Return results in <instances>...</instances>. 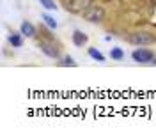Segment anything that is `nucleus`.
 I'll return each mask as SVG.
<instances>
[{
    "instance_id": "f257e3e1",
    "label": "nucleus",
    "mask_w": 156,
    "mask_h": 138,
    "mask_svg": "<svg viewBox=\"0 0 156 138\" xmlns=\"http://www.w3.org/2000/svg\"><path fill=\"white\" fill-rule=\"evenodd\" d=\"M126 43L133 44V46H149V44L156 43V36L151 32H146V30H135L126 36Z\"/></svg>"
},
{
    "instance_id": "f03ea898",
    "label": "nucleus",
    "mask_w": 156,
    "mask_h": 138,
    "mask_svg": "<svg viewBox=\"0 0 156 138\" xmlns=\"http://www.w3.org/2000/svg\"><path fill=\"white\" fill-rule=\"evenodd\" d=\"M105 9L101 7V5H90L87 9L82 12V16H83V20L89 21V23H101V21L105 20Z\"/></svg>"
},
{
    "instance_id": "7ed1b4c3",
    "label": "nucleus",
    "mask_w": 156,
    "mask_h": 138,
    "mask_svg": "<svg viewBox=\"0 0 156 138\" xmlns=\"http://www.w3.org/2000/svg\"><path fill=\"white\" fill-rule=\"evenodd\" d=\"M62 5L71 14H82L87 7L92 5V0H62Z\"/></svg>"
},
{
    "instance_id": "20e7f679",
    "label": "nucleus",
    "mask_w": 156,
    "mask_h": 138,
    "mask_svg": "<svg viewBox=\"0 0 156 138\" xmlns=\"http://www.w3.org/2000/svg\"><path fill=\"white\" fill-rule=\"evenodd\" d=\"M154 57H156L154 51L147 50V48H136L131 53V59L135 60V62H138V64H153Z\"/></svg>"
},
{
    "instance_id": "39448f33",
    "label": "nucleus",
    "mask_w": 156,
    "mask_h": 138,
    "mask_svg": "<svg viewBox=\"0 0 156 138\" xmlns=\"http://www.w3.org/2000/svg\"><path fill=\"white\" fill-rule=\"evenodd\" d=\"M37 46L41 48V51L46 55V57H50V59H60V48H57V44H55V41H39Z\"/></svg>"
},
{
    "instance_id": "423d86ee",
    "label": "nucleus",
    "mask_w": 156,
    "mask_h": 138,
    "mask_svg": "<svg viewBox=\"0 0 156 138\" xmlns=\"http://www.w3.org/2000/svg\"><path fill=\"white\" fill-rule=\"evenodd\" d=\"M20 32L25 36V37H36V34H37V30H36V27L30 23V21H23L21 25H20Z\"/></svg>"
},
{
    "instance_id": "0eeeda50",
    "label": "nucleus",
    "mask_w": 156,
    "mask_h": 138,
    "mask_svg": "<svg viewBox=\"0 0 156 138\" xmlns=\"http://www.w3.org/2000/svg\"><path fill=\"white\" fill-rule=\"evenodd\" d=\"M87 41H89L87 34H83L82 30H75V32H73V44H75V46L82 48V46L87 44Z\"/></svg>"
},
{
    "instance_id": "6e6552de",
    "label": "nucleus",
    "mask_w": 156,
    "mask_h": 138,
    "mask_svg": "<svg viewBox=\"0 0 156 138\" xmlns=\"http://www.w3.org/2000/svg\"><path fill=\"white\" fill-rule=\"evenodd\" d=\"M23 34L21 32H11L9 34V44L12 48H21L23 46Z\"/></svg>"
},
{
    "instance_id": "1a4fd4ad",
    "label": "nucleus",
    "mask_w": 156,
    "mask_h": 138,
    "mask_svg": "<svg viewBox=\"0 0 156 138\" xmlns=\"http://www.w3.org/2000/svg\"><path fill=\"white\" fill-rule=\"evenodd\" d=\"M87 53H89V57H90V59H94L96 62H105V55H103L99 50H96V48H89Z\"/></svg>"
},
{
    "instance_id": "9d476101",
    "label": "nucleus",
    "mask_w": 156,
    "mask_h": 138,
    "mask_svg": "<svg viewBox=\"0 0 156 138\" xmlns=\"http://www.w3.org/2000/svg\"><path fill=\"white\" fill-rule=\"evenodd\" d=\"M110 59L117 60V62H119V60H122V59H124V51H122L121 48H110Z\"/></svg>"
},
{
    "instance_id": "9b49d317",
    "label": "nucleus",
    "mask_w": 156,
    "mask_h": 138,
    "mask_svg": "<svg viewBox=\"0 0 156 138\" xmlns=\"http://www.w3.org/2000/svg\"><path fill=\"white\" fill-rule=\"evenodd\" d=\"M39 34H41V37H43L44 41H55V39H53V36L50 34V27H48V25H46V27H44V25H41V27H39Z\"/></svg>"
},
{
    "instance_id": "f8f14e48",
    "label": "nucleus",
    "mask_w": 156,
    "mask_h": 138,
    "mask_svg": "<svg viewBox=\"0 0 156 138\" xmlns=\"http://www.w3.org/2000/svg\"><path fill=\"white\" fill-rule=\"evenodd\" d=\"M41 20L44 21V25H48L51 30L57 29V21H55V18H53V16H50V14H43V16H41Z\"/></svg>"
},
{
    "instance_id": "ddd939ff",
    "label": "nucleus",
    "mask_w": 156,
    "mask_h": 138,
    "mask_svg": "<svg viewBox=\"0 0 156 138\" xmlns=\"http://www.w3.org/2000/svg\"><path fill=\"white\" fill-rule=\"evenodd\" d=\"M58 64H60V66H64V67H68V66H69V67H76V66H78L76 62H75V59H73V57H69V55H66V57L60 60Z\"/></svg>"
},
{
    "instance_id": "4468645a",
    "label": "nucleus",
    "mask_w": 156,
    "mask_h": 138,
    "mask_svg": "<svg viewBox=\"0 0 156 138\" xmlns=\"http://www.w3.org/2000/svg\"><path fill=\"white\" fill-rule=\"evenodd\" d=\"M39 2H41V5H43L46 11H55V9H57L55 0H39Z\"/></svg>"
}]
</instances>
